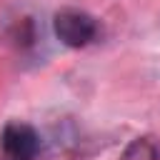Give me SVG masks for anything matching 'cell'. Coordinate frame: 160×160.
Returning <instances> with one entry per match:
<instances>
[{
	"mask_svg": "<svg viewBox=\"0 0 160 160\" xmlns=\"http://www.w3.org/2000/svg\"><path fill=\"white\" fill-rule=\"evenodd\" d=\"M5 160H35L40 152V135L28 122H8L0 135Z\"/></svg>",
	"mask_w": 160,
	"mask_h": 160,
	"instance_id": "obj_2",
	"label": "cell"
},
{
	"mask_svg": "<svg viewBox=\"0 0 160 160\" xmlns=\"http://www.w3.org/2000/svg\"><path fill=\"white\" fill-rule=\"evenodd\" d=\"M52 30H55V38L62 45H68V48H85V45H90L98 38L100 25H98V20L92 15H88L82 10L62 8L52 18Z\"/></svg>",
	"mask_w": 160,
	"mask_h": 160,
	"instance_id": "obj_1",
	"label": "cell"
}]
</instances>
